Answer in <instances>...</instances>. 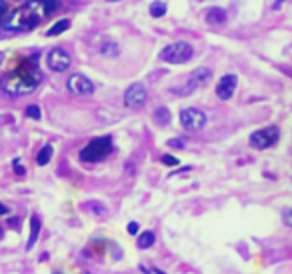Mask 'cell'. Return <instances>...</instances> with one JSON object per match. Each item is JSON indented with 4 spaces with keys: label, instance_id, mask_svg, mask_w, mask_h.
<instances>
[{
    "label": "cell",
    "instance_id": "cb8c5ba5",
    "mask_svg": "<svg viewBox=\"0 0 292 274\" xmlns=\"http://www.w3.org/2000/svg\"><path fill=\"white\" fill-rule=\"evenodd\" d=\"M138 268H140V270H142V272H154V274H162V270H160V268H154V266H146V264H140V266H138Z\"/></svg>",
    "mask_w": 292,
    "mask_h": 274
},
{
    "label": "cell",
    "instance_id": "277c9868",
    "mask_svg": "<svg viewBox=\"0 0 292 274\" xmlns=\"http://www.w3.org/2000/svg\"><path fill=\"white\" fill-rule=\"evenodd\" d=\"M192 56H194V48L186 40L172 42L160 50V60L168 64H186L188 60H192Z\"/></svg>",
    "mask_w": 292,
    "mask_h": 274
},
{
    "label": "cell",
    "instance_id": "83f0119b",
    "mask_svg": "<svg viewBox=\"0 0 292 274\" xmlns=\"http://www.w3.org/2000/svg\"><path fill=\"white\" fill-rule=\"evenodd\" d=\"M168 146H174V148H182V146H184V142H182V140H171V142H168Z\"/></svg>",
    "mask_w": 292,
    "mask_h": 274
},
{
    "label": "cell",
    "instance_id": "52a82bcc",
    "mask_svg": "<svg viewBox=\"0 0 292 274\" xmlns=\"http://www.w3.org/2000/svg\"><path fill=\"white\" fill-rule=\"evenodd\" d=\"M66 86H68V90L72 92V94H76V96H90V94H94V90H96L94 82H92L90 78H86L84 74H72V76L68 78Z\"/></svg>",
    "mask_w": 292,
    "mask_h": 274
},
{
    "label": "cell",
    "instance_id": "4316f807",
    "mask_svg": "<svg viewBox=\"0 0 292 274\" xmlns=\"http://www.w3.org/2000/svg\"><path fill=\"white\" fill-rule=\"evenodd\" d=\"M286 2H290V0H274V2H272V10H278V8H282Z\"/></svg>",
    "mask_w": 292,
    "mask_h": 274
},
{
    "label": "cell",
    "instance_id": "7402d4cb",
    "mask_svg": "<svg viewBox=\"0 0 292 274\" xmlns=\"http://www.w3.org/2000/svg\"><path fill=\"white\" fill-rule=\"evenodd\" d=\"M162 164H166V166H178L180 164V160L176 158V156H172V154H164L162 158H160Z\"/></svg>",
    "mask_w": 292,
    "mask_h": 274
},
{
    "label": "cell",
    "instance_id": "f546056e",
    "mask_svg": "<svg viewBox=\"0 0 292 274\" xmlns=\"http://www.w3.org/2000/svg\"><path fill=\"white\" fill-rule=\"evenodd\" d=\"M8 224H10V226H16V224H18V218H10Z\"/></svg>",
    "mask_w": 292,
    "mask_h": 274
},
{
    "label": "cell",
    "instance_id": "9a60e30c",
    "mask_svg": "<svg viewBox=\"0 0 292 274\" xmlns=\"http://www.w3.org/2000/svg\"><path fill=\"white\" fill-rule=\"evenodd\" d=\"M154 240H156L154 232H152V230H146V232H140V234H138V238H136V246H138L140 250H146V248H150V246L154 244Z\"/></svg>",
    "mask_w": 292,
    "mask_h": 274
},
{
    "label": "cell",
    "instance_id": "ba28073f",
    "mask_svg": "<svg viewBox=\"0 0 292 274\" xmlns=\"http://www.w3.org/2000/svg\"><path fill=\"white\" fill-rule=\"evenodd\" d=\"M146 98H148V90H146L144 84H140V82L130 84L126 88V92H124V104L128 108H140L146 102Z\"/></svg>",
    "mask_w": 292,
    "mask_h": 274
},
{
    "label": "cell",
    "instance_id": "ac0fdd59",
    "mask_svg": "<svg viewBox=\"0 0 292 274\" xmlns=\"http://www.w3.org/2000/svg\"><path fill=\"white\" fill-rule=\"evenodd\" d=\"M52 152H54V148H52V144H46V146H42L40 148V152L36 154V162H38V166H46L52 158Z\"/></svg>",
    "mask_w": 292,
    "mask_h": 274
},
{
    "label": "cell",
    "instance_id": "7a4b0ae2",
    "mask_svg": "<svg viewBox=\"0 0 292 274\" xmlns=\"http://www.w3.org/2000/svg\"><path fill=\"white\" fill-rule=\"evenodd\" d=\"M38 62H40L38 54H32V56L25 58L16 68L10 70L2 78V88L8 94H14V96L30 94L42 82V72H40Z\"/></svg>",
    "mask_w": 292,
    "mask_h": 274
},
{
    "label": "cell",
    "instance_id": "3957f363",
    "mask_svg": "<svg viewBox=\"0 0 292 274\" xmlns=\"http://www.w3.org/2000/svg\"><path fill=\"white\" fill-rule=\"evenodd\" d=\"M112 152H114L112 136H96L80 150V160L94 164V162H102L104 158H108Z\"/></svg>",
    "mask_w": 292,
    "mask_h": 274
},
{
    "label": "cell",
    "instance_id": "8992f818",
    "mask_svg": "<svg viewBox=\"0 0 292 274\" xmlns=\"http://www.w3.org/2000/svg\"><path fill=\"white\" fill-rule=\"evenodd\" d=\"M204 124H206V115L202 110H198V108H184V110H180V126L184 130L194 132V130L204 128Z\"/></svg>",
    "mask_w": 292,
    "mask_h": 274
},
{
    "label": "cell",
    "instance_id": "4dcf8cb0",
    "mask_svg": "<svg viewBox=\"0 0 292 274\" xmlns=\"http://www.w3.org/2000/svg\"><path fill=\"white\" fill-rule=\"evenodd\" d=\"M2 236H4V230H2V226H0V238H2Z\"/></svg>",
    "mask_w": 292,
    "mask_h": 274
},
{
    "label": "cell",
    "instance_id": "ffe728a7",
    "mask_svg": "<svg viewBox=\"0 0 292 274\" xmlns=\"http://www.w3.org/2000/svg\"><path fill=\"white\" fill-rule=\"evenodd\" d=\"M26 116H28V118H32V120H40V108H38V106H36V104H32V106H28V108H26Z\"/></svg>",
    "mask_w": 292,
    "mask_h": 274
},
{
    "label": "cell",
    "instance_id": "8fae6325",
    "mask_svg": "<svg viewBox=\"0 0 292 274\" xmlns=\"http://www.w3.org/2000/svg\"><path fill=\"white\" fill-rule=\"evenodd\" d=\"M210 78H212V70L206 68V66L192 70V72H190V76H188V92L194 90V88H202V86H206V84L210 82Z\"/></svg>",
    "mask_w": 292,
    "mask_h": 274
},
{
    "label": "cell",
    "instance_id": "d6986e66",
    "mask_svg": "<svg viewBox=\"0 0 292 274\" xmlns=\"http://www.w3.org/2000/svg\"><path fill=\"white\" fill-rule=\"evenodd\" d=\"M154 120H156L158 124H168V122H171V110H168L166 106L156 108V110H154Z\"/></svg>",
    "mask_w": 292,
    "mask_h": 274
},
{
    "label": "cell",
    "instance_id": "f1b7e54d",
    "mask_svg": "<svg viewBox=\"0 0 292 274\" xmlns=\"http://www.w3.org/2000/svg\"><path fill=\"white\" fill-rule=\"evenodd\" d=\"M0 214H8V208L0 202Z\"/></svg>",
    "mask_w": 292,
    "mask_h": 274
},
{
    "label": "cell",
    "instance_id": "603a6c76",
    "mask_svg": "<svg viewBox=\"0 0 292 274\" xmlns=\"http://www.w3.org/2000/svg\"><path fill=\"white\" fill-rule=\"evenodd\" d=\"M6 14H8V6H6V2H4V0H0V24L4 22Z\"/></svg>",
    "mask_w": 292,
    "mask_h": 274
},
{
    "label": "cell",
    "instance_id": "44dd1931",
    "mask_svg": "<svg viewBox=\"0 0 292 274\" xmlns=\"http://www.w3.org/2000/svg\"><path fill=\"white\" fill-rule=\"evenodd\" d=\"M282 222H284L288 229H292V206L282 208Z\"/></svg>",
    "mask_w": 292,
    "mask_h": 274
},
{
    "label": "cell",
    "instance_id": "9c48e42d",
    "mask_svg": "<svg viewBox=\"0 0 292 274\" xmlns=\"http://www.w3.org/2000/svg\"><path fill=\"white\" fill-rule=\"evenodd\" d=\"M46 62H48V68L54 72H64L70 68V56L64 48H52L48 52Z\"/></svg>",
    "mask_w": 292,
    "mask_h": 274
},
{
    "label": "cell",
    "instance_id": "2e32d148",
    "mask_svg": "<svg viewBox=\"0 0 292 274\" xmlns=\"http://www.w3.org/2000/svg\"><path fill=\"white\" fill-rule=\"evenodd\" d=\"M148 10H150V16H152V18H162V16L166 14L168 6H166V2H162V0H154V2H150Z\"/></svg>",
    "mask_w": 292,
    "mask_h": 274
},
{
    "label": "cell",
    "instance_id": "484cf974",
    "mask_svg": "<svg viewBox=\"0 0 292 274\" xmlns=\"http://www.w3.org/2000/svg\"><path fill=\"white\" fill-rule=\"evenodd\" d=\"M14 170H16V174H25V172H26L25 166L20 164V160H18V158L14 160Z\"/></svg>",
    "mask_w": 292,
    "mask_h": 274
},
{
    "label": "cell",
    "instance_id": "e0dca14e",
    "mask_svg": "<svg viewBox=\"0 0 292 274\" xmlns=\"http://www.w3.org/2000/svg\"><path fill=\"white\" fill-rule=\"evenodd\" d=\"M68 28H70V20H68V18H62V20H58L54 26H50L48 30H46V36H58V34L66 32Z\"/></svg>",
    "mask_w": 292,
    "mask_h": 274
},
{
    "label": "cell",
    "instance_id": "5bb4252c",
    "mask_svg": "<svg viewBox=\"0 0 292 274\" xmlns=\"http://www.w3.org/2000/svg\"><path fill=\"white\" fill-rule=\"evenodd\" d=\"M100 54L106 56V58H116L120 54V48H118V44L114 40H104L100 44Z\"/></svg>",
    "mask_w": 292,
    "mask_h": 274
},
{
    "label": "cell",
    "instance_id": "7c38bea8",
    "mask_svg": "<svg viewBox=\"0 0 292 274\" xmlns=\"http://www.w3.org/2000/svg\"><path fill=\"white\" fill-rule=\"evenodd\" d=\"M226 18H228L226 10H224V8H218V6H214V8H210V10L206 12V22L208 24H224Z\"/></svg>",
    "mask_w": 292,
    "mask_h": 274
},
{
    "label": "cell",
    "instance_id": "4fadbf2b",
    "mask_svg": "<svg viewBox=\"0 0 292 274\" xmlns=\"http://www.w3.org/2000/svg\"><path fill=\"white\" fill-rule=\"evenodd\" d=\"M38 234H40V218H38V216H30V236H28V242H26V248H28V250L36 244Z\"/></svg>",
    "mask_w": 292,
    "mask_h": 274
},
{
    "label": "cell",
    "instance_id": "5b68a950",
    "mask_svg": "<svg viewBox=\"0 0 292 274\" xmlns=\"http://www.w3.org/2000/svg\"><path fill=\"white\" fill-rule=\"evenodd\" d=\"M278 138H280L278 126H264V128H258L250 134V146L256 150H266L278 142Z\"/></svg>",
    "mask_w": 292,
    "mask_h": 274
},
{
    "label": "cell",
    "instance_id": "6da1fadb",
    "mask_svg": "<svg viewBox=\"0 0 292 274\" xmlns=\"http://www.w3.org/2000/svg\"><path fill=\"white\" fill-rule=\"evenodd\" d=\"M58 8H60L58 0H28L22 6L8 12L2 26L8 32H26L48 20Z\"/></svg>",
    "mask_w": 292,
    "mask_h": 274
},
{
    "label": "cell",
    "instance_id": "30bf717a",
    "mask_svg": "<svg viewBox=\"0 0 292 274\" xmlns=\"http://www.w3.org/2000/svg\"><path fill=\"white\" fill-rule=\"evenodd\" d=\"M236 84H238V76L236 74H224L216 82V96L220 100H230L234 96V90H236Z\"/></svg>",
    "mask_w": 292,
    "mask_h": 274
},
{
    "label": "cell",
    "instance_id": "d4e9b609",
    "mask_svg": "<svg viewBox=\"0 0 292 274\" xmlns=\"http://www.w3.org/2000/svg\"><path fill=\"white\" fill-rule=\"evenodd\" d=\"M138 229H140V226H138V222H128V226H126L128 234H132V236H134V234L138 232Z\"/></svg>",
    "mask_w": 292,
    "mask_h": 274
}]
</instances>
